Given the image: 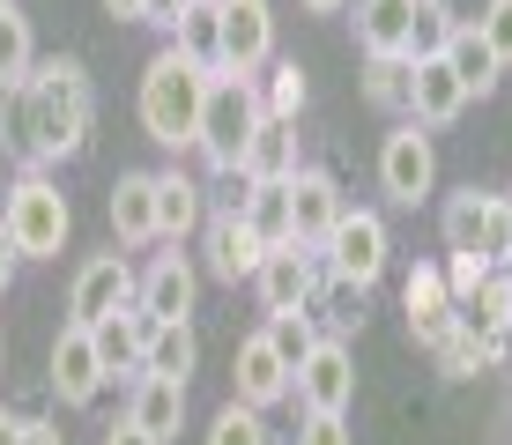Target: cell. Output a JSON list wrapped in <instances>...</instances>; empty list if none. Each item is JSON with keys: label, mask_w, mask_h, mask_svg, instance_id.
Segmentation results:
<instances>
[{"label": "cell", "mask_w": 512, "mask_h": 445, "mask_svg": "<svg viewBox=\"0 0 512 445\" xmlns=\"http://www.w3.org/2000/svg\"><path fill=\"white\" fill-rule=\"evenodd\" d=\"M97 127V89L82 60H45L30 67L23 82L8 89V119H0V141L15 149L23 171H45L60 156H82Z\"/></svg>", "instance_id": "obj_1"}, {"label": "cell", "mask_w": 512, "mask_h": 445, "mask_svg": "<svg viewBox=\"0 0 512 445\" xmlns=\"http://www.w3.org/2000/svg\"><path fill=\"white\" fill-rule=\"evenodd\" d=\"M201 97H208V67L186 60L179 45H164L149 67H141V127H149L156 149H193L201 134Z\"/></svg>", "instance_id": "obj_2"}, {"label": "cell", "mask_w": 512, "mask_h": 445, "mask_svg": "<svg viewBox=\"0 0 512 445\" xmlns=\"http://www.w3.org/2000/svg\"><path fill=\"white\" fill-rule=\"evenodd\" d=\"M253 127H260V82L216 67V75H208V97H201V134H193V149H201L216 171H238Z\"/></svg>", "instance_id": "obj_3"}, {"label": "cell", "mask_w": 512, "mask_h": 445, "mask_svg": "<svg viewBox=\"0 0 512 445\" xmlns=\"http://www.w3.org/2000/svg\"><path fill=\"white\" fill-rule=\"evenodd\" d=\"M0 223H8V238H15L23 260H60L67 230H75V208L52 186V171H23L8 186V201H0Z\"/></svg>", "instance_id": "obj_4"}, {"label": "cell", "mask_w": 512, "mask_h": 445, "mask_svg": "<svg viewBox=\"0 0 512 445\" xmlns=\"http://www.w3.org/2000/svg\"><path fill=\"white\" fill-rule=\"evenodd\" d=\"M320 253H327V267H334L342 290H372V282L386 275V253H394V245H386V223L372 216V208H342Z\"/></svg>", "instance_id": "obj_5"}, {"label": "cell", "mask_w": 512, "mask_h": 445, "mask_svg": "<svg viewBox=\"0 0 512 445\" xmlns=\"http://www.w3.org/2000/svg\"><path fill=\"white\" fill-rule=\"evenodd\" d=\"M446 253H483L490 267H512V223L498 193H453L446 201Z\"/></svg>", "instance_id": "obj_6"}, {"label": "cell", "mask_w": 512, "mask_h": 445, "mask_svg": "<svg viewBox=\"0 0 512 445\" xmlns=\"http://www.w3.org/2000/svg\"><path fill=\"white\" fill-rule=\"evenodd\" d=\"M379 186H386V201H401V208H416L423 193L438 186V149H431V134H423V119H401V127L379 141Z\"/></svg>", "instance_id": "obj_7"}, {"label": "cell", "mask_w": 512, "mask_h": 445, "mask_svg": "<svg viewBox=\"0 0 512 445\" xmlns=\"http://www.w3.org/2000/svg\"><path fill=\"white\" fill-rule=\"evenodd\" d=\"M290 394L305 401V408H342V416H349V401H357V356H349V342L320 334L312 356L290 371Z\"/></svg>", "instance_id": "obj_8"}, {"label": "cell", "mask_w": 512, "mask_h": 445, "mask_svg": "<svg viewBox=\"0 0 512 445\" xmlns=\"http://www.w3.org/2000/svg\"><path fill=\"white\" fill-rule=\"evenodd\" d=\"M134 267L127 253H97L75 267V290H67V319H82V327H97V319H112L119 305H134Z\"/></svg>", "instance_id": "obj_9"}, {"label": "cell", "mask_w": 512, "mask_h": 445, "mask_svg": "<svg viewBox=\"0 0 512 445\" xmlns=\"http://www.w3.org/2000/svg\"><path fill=\"white\" fill-rule=\"evenodd\" d=\"M52 394L67 408H90L104 394V356H97V334L82 319H67L60 342H52Z\"/></svg>", "instance_id": "obj_10"}, {"label": "cell", "mask_w": 512, "mask_h": 445, "mask_svg": "<svg viewBox=\"0 0 512 445\" xmlns=\"http://www.w3.org/2000/svg\"><path fill=\"white\" fill-rule=\"evenodd\" d=\"M312 245H268L260 253V267H253V290H260V312H305L312 305Z\"/></svg>", "instance_id": "obj_11"}, {"label": "cell", "mask_w": 512, "mask_h": 445, "mask_svg": "<svg viewBox=\"0 0 512 445\" xmlns=\"http://www.w3.org/2000/svg\"><path fill=\"white\" fill-rule=\"evenodd\" d=\"M193 297H201V267H193L179 245H171V253H156L149 267H141V282H134V305L149 312V319H186Z\"/></svg>", "instance_id": "obj_12"}, {"label": "cell", "mask_w": 512, "mask_h": 445, "mask_svg": "<svg viewBox=\"0 0 512 445\" xmlns=\"http://www.w3.org/2000/svg\"><path fill=\"white\" fill-rule=\"evenodd\" d=\"M223 8V67L231 75H260L275 52V15L268 0H216Z\"/></svg>", "instance_id": "obj_13"}, {"label": "cell", "mask_w": 512, "mask_h": 445, "mask_svg": "<svg viewBox=\"0 0 512 445\" xmlns=\"http://www.w3.org/2000/svg\"><path fill=\"white\" fill-rule=\"evenodd\" d=\"M231 401H245V408H275V401H290V364L275 356L268 327L238 342V356H231Z\"/></svg>", "instance_id": "obj_14"}, {"label": "cell", "mask_w": 512, "mask_h": 445, "mask_svg": "<svg viewBox=\"0 0 512 445\" xmlns=\"http://www.w3.org/2000/svg\"><path fill=\"white\" fill-rule=\"evenodd\" d=\"M461 112H468V89H461V75L446 67V52L409 60V119H423V127H453Z\"/></svg>", "instance_id": "obj_15"}, {"label": "cell", "mask_w": 512, "mask_h": 445, "mask_svg": "<svg viewBox=\"0 0 512 445\" xmlns=\"http://www.w3.org/2000/svg\"><path fill=\"white\" fill-rule=\"evenodd\" d=\"M334 216H342V186H334L327 171H290V238L320 253Z\"/></svg>", "instance_id": "obj_16"}, {"label": "cell", "mask_w": 512, "mask_h": 445, "mask_svg": "<svg viewBox=\"0 0 512 445\" xmlns=\"http://www.w3.org/2000/svg\"><path fill=\"white\" fill-rule=\"evenodd\" d=\"M260 253H268V245L253 238V223H245L238 208H223V216L208 223V275H216V282H231V290H238V282H253Z\"/></svg>", "instance_id": "obj_17"}, {"label": "cell", "mask_w": 512, "mask_h": 445, "mask_svg": "<svg viewBox=\"0 0 512 445\" xmlns=\"http://www.w3.org/2000/svg\"><path fill=\"white\" fill-rule=\"evenodd\" d=\"M416 0H357V45L364 60H409Z\"/></svg>", "instance_id": "obj_18"}, {"label": "cell", "mask_w": 512, "mask_h": 445, "mask_svg": "<svg viewBox=\"0 0 512 445\" xmlns=\"http://www.w3.org/2000/svg\"><path fill=\"white\" fill-rule=\"evenodd\" d=\"M438 52H446V67L461 75L468 97H490V89L505 82V60L490 52V38H483L475 23H461V15H453V30H446V45H438Z\"/></svg>", "instance_id": "obj_19"}, {"label": "cell", "mask_w": 512, "mask_h": 445, "mask_svg": "<svg viewBox=\"0 0 512 445\" xmlns=\"http://www.w3.org/2000/svg\"><path fill=\"white\" fill-rule=\"evenodd\" d=\"M149 327H156V319L149 312H141V305H119L112 319H97V356H104V379H119V371H134V379H141V342H149Z\"/></svg>", "instance_id": "obj_20"}, {"label": "cell", "mask_w": 512, "mask_h": 445, "mask_svg": "<svg viewBox=\"0 0 512 445\" xmlns=\"http://www.w3.org/2000/svg\"><path fill=\"white\" fill-rule=\"evenodd\" d=\"M290 171H297V119L260 112V127L238 156V178H290Z\"/></svg>", "instance_id": "obj_21"}, {"label": "cell", "mask_w": 512, "mask_h": 445, "mask_svg": "<svg viewBox=\"0 0 512 445\" xmlns=\"http://www.w3.org/2000/svg\"><path fill=\"white\" fill-rule=\"evenodd\" d=\"M193 364H201L193 319H156L149 342H141V371H156V379H193Z\"/></svg>", "instance_id": "obj_22"}, {"label": "cell", "mask_w": 512, "mask_h": 445, "mask_svg": "<svg viewBox=\"0 0 512 445\" xmlns=\"http://www.w3.org/2000/svg\"><path fill=\"white\" fill-rule=\"evenodd\" d=\"M112 230H119V245H149L156 238V171H119Z\"/></svg>", "instance_id": "obj_23"}, {"label": "cell", "mask_w": 512, "mask_h": 445, "mask_svg": "<svg viewBox=\"0 0 512 445\" xmlns=\"http://www.w3.org/2000/svg\"><path fill=\"white\" fill-rule=\"evenodd\" d=\"M127 416H134L156 445L179 438V423H186V379H156V371H141V386H134V408H127Z\"/></svg>", "instance_id": "obj_24"}, {"label": "cell", "mask_w": 512, "mask_h": 445, "mask_svg": "<svg viewBox=\"0 0 512 445\" xmlns=\"http://www.w3.org/2000/svg\"><path fill=\"white\" fill-rule=\"evenodd\" d=\"M461 327H475L483 342L505 349V334H512V275H505V267H490V275L461 297Z\"/></svg>", "instance_id": "obj_25"}, {"label": "cell", "mask_w": 512, "mask_h": 445, "mask_svg": "<svg viewBox=\"0 0 512 445\" xmlns=\"http://www.w3.org/2000/svg\"><path fill=\"white\" fill-rule=\"evenodd\" d=\"M238 216L253 223L260 245H290V178H245Z\"/></svg>", "instance_id": "obj_26"}, {"label": "cell", "mask_w": 512, "mask_h": 445, "mask_svg": "<svg viewBox=\"0 0 512 445\" xmlns=\"http://www.w3.org/2000/svg\"><path fill=\"white\" fill-rule=\"evenodd\" d=\"M193 230H201V186L186 171H156V238L179 245Z\"/></svg>", "instance_id": "obj_27"}, {"label": "cell", "mask_w": 512, "mask_h": 445, "mask_svg": "<svg viewBox=\"0 0 512 445\" xmlns=\"http://www.w3.org/2000/svg\"><path fill=\"white\" fill-rule=\"evenodd\" d=\"M171 45L216 75V67H223V8H216V0H186L179 23H171Z\"/></svg>", "instance_id": "obj_28"}, {"label": "cell", "mask_w": 512, "mask_h": 445, "mask_svg": "<svg viewBox=\"0 0 512 445\" xmlns=\"http://www.w3.org/2000/svg\"><path fill=\"white\" fill-rule=\"evenodd\" d=\"M30 67H38V38H30V15L8 0L0 8V89H15Z\"/></svg>", "instance_id": "obj_29"}, {"label": "cell", "mask_w": 512, "mask_h": 445, "mask_svg": "<svg viewBox=\"0 0 512 445\" xmlns=\"http://www.w3.org/2000/svg\"><path fill=\"white\" fill-rule=\"evenodd\" d=\"M498 356H505V349H498V342H483L475 327H453L446 342H438V364H446V379H475V371H490Z\"/></svg>", "instance_id": "obj_30"}, {"label": "cell", "mask_w": 512, "mask_h": 445, "mask_svg": "<svg viewBox=\"0 0 512 445\" xmlns=\"http://www.w3.org/2000/svg\"><path fill=\"white\" fill-rule=\"evenodd\" d=\"M305 67H297V60H275L268 67V89H260V112H275V119H297V112H305Z\"/></svg>", "instance_id": "obj_31"}, {"label": "cell", "mask_w": 512, "mask_h": 445, "mask_svg": "<svg viewBox=\"0 0 512 445\" xmlns=\"http://www.w3.org/2000/svg\"><path fill=\"white\" fill-rule=\"evenodd\" d=\"M268 342H275L282 364L297 371L312 356V342H320V327H312V312H268Z\"/></svg>", "instance_id": "obj_32"}, {"label": "cell", "mask_w": 512, "mask_h": 445, "mask_svg": "<svg viewBox=\"0 0 512 445\" xmlns=\"http://www.w3.org/2000/svg\"><path fill=\"white\" fill-rule=\"evenodd\" d=\"M364 97L379 112H409V60H372L364 67Z\"/></svg>", "instance_id": "obj_33"}, {"label": "cell", "mask_w": 512, "mask_h": 445, "mask_svg": "<svg viewBox=\"0 0 512 445\" xmlns=\"http://www.w3.org/2000/svg\"><path fill=\"white\" fill-rule=\"evenodd\" d=\"M208 445H268V423H260V408L231 401L216 423H208Z\"/></svg>", "instance_id": "obj_34"}, {"label": "cell", "mask_w": 512, "mask_h": 445, "mask_svg": "<svg viewBox=\"0 0 512 445\" xmlns=\"http://www.w3.org/2000/svg\"><path fill=\"white\" fill-rule=\"evenodd\" d=\"M446 30H453V15H446V0H416V30H409V60H423V52H438V45H446Z\"/></svg>", "instance_id": "obj_35"}, {"label": "cell", "mask_w": 512, "mask_h": 445, "mask_svg": "<svg viewBox=\"0 0 512 445\" xmlns=\"http://www.w3.org/2000/svg\"><path fill=\"white\" fill-rule=\"evenodd\" d=\"M297 445H357L342 408H305V423H297Z\"/></svg>", "instance_id": "obj_36"}, {"label": "cell", "mask_w": 512, "mask_h": 445, "mask_svg": "<svg viewBox=\"0 0 512 445\" xmlns=\"http://www.w3.org/2000/svg\"><path fill=\"white\" fill-rule=\"evenodd\" d=\"M475 30H483V38H490V52H498V60L512 67V0H490V8L475 15Z\"/></svg>", "instance_id": "obj_37"}, {"label": "cell", "mask_w": 512, "mask_h": 445, "mask_svg": "<svg viewBox=\"0 0 512 445\" xmlns=\"http://www.w3.org/2000/svg\"><path fill=\"white\" fill-rule=\"evenodd\" d=\"M483 275H490V260H483V253H453V260H446V290H453V305H461V297H468Z\"/></svg>", "instance_id": "obj_38"}, {"label": "cell", "mask_w": 512, "mask_h": 445, "mask_svg": "<svg viewBox=\"0 0 512 445\" xmlns=\"http://www.w3.org/2000/svg\"><path fill=\"white\" fill-rule=\"evenodd\" d=\"M179 8H186V0H141V23L171 30V23H179Z\"/></svg>", "instance_id": "obj_39"}, {"label": "cell", "mask_w": 512, "mask_h": 445, "mask_svg": "<svg viewBox=\"0 0 512 445\" xmlns=\"http://www.w3.org/2000/svg\"><path fill=\"white\" fill-rule=\"evenodd\" d=\"M104 445H156V438H149V431H141V423H134V416H119V423H112V431H104Z\"/></svg>", "instance_id": "obj_40"}, {"label": "cell", "mask_w": 512, "mask_h": 445, "mask_svg": "<svg viewBox=\"0 0 512 445\" xmlns=\"http://www.w3.org/2000/svg\"><path fill=\"white\" fill-rule=\"evenodd\" d=\"M15 267H23V253H15V238H8V223H0V290L15 282Z\"/></svg>", "instance_id": "obj_41"}, {"label": "cell", "mask_w": 512, "mask_h": 445, "mask_svg": "<svg viewBox=\"0 0 512 445\" xmlns=\"http://www.w3.org/2000/svg\"><path fill=\"white\" fill-rule=\"evenodd\" d=\"M23 445H67V438L52 431V423H23Z\"/></svg>", "instance_id": "obj_42"}, {"label": "cell", "mask_w": 512, "mask_h": 445, "mask_svg": "<svg viewBox=\"0 0 512 445\" xmlns=\"http://www.w3.org/2000/svg\"><path fill=\"white\" fill-rule=\"evenodd\" d=\"M104 15H119V23H141V0H104Z\"/></svg>", "instance_id": "obj_43"}, {"label": "cell", "mask_w": 512, "mask_h": 445, "mask_svg": "<svg viewBox=\"0 0 512 445\" xmlns=\"http://www.w3.org/2000/svg\"><path fill=\"white\" fill-rule=\"evenodd\" d=\"M0 445H23V416H8V408H0Z\"/></svg>", "instance_id": "obj_44"}, {"label": "cell", "mask_w": 512, "mask_h": 445, "mask_svg": "<svg viewBox=\"0 0 512 445\" xmlns=\"http://www.w3.org/2000/svg\"><path fill=\"white\" fill-rule=\"evenodd\" d=\"M349 0H305V15H342Z\"/></svg>", "instance_id": "obj_45"}, {"label": "cell", "mask_w": 512, "mask_h": 445, "mask_svg": "<svg viewBox=\"0 0 512 445\" xmlns=\"http://www.w3.org/2000/svg\"><path fill=\"white\" fill-rule=\"evenodd\" d=\"M498 201H505V223H512V193H498Z\"/></svg>", "instance_id": "obj_46"}, {"label": "cell", "mask_w": 512, "mask_h": 445, "mask_svg": "<svg viewBox=\"0 0 512 445\" xmlns=\"http://www.w3.org/2000/svg\"><path fill=\"white\" fill-rule=\"evenodd\" d=\"M0 364H8V342H0Z\"/></svg>", "instance_id": "obj_47"}, {"label": "cell", "mask_w": 512, "mask_h": 445, "mask_svg": "<svg viewBox=\"0 0 512 445\" xmlns=\"http://www.w3.org/2000/svg\"><path fill=\"white\" fill-rule=\"evenodd\" d=\"M0 8H8V0H0Z\"/></svg>", "instance_id": "obj_48"}]
</instances>
